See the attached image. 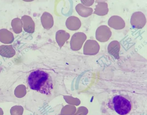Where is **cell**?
Listing matches in <instances>:
<instances>
[{
  "label": "cell",
  "instance_id": "cell-1",
  "mask_svg": "<svg viewBox=\"0 0 147 115\" xmlns=\"http://www.w3.org/2000/svg\"><path fill=\"white\" fill-rule=\"evenodd\" d=\"M28 82L32 90L47 95H51L53 89V80L47 72L39 70L32 72L28 77Z\"/></svg>",
  "mask_w": 147,
  "mask_h": 115
},
{
  "label": "cell",
  "instance_id": "cell-2",
  "mask_svg": "<svg viewBox=\"0 0 147 115\" xmlns=\"http://www.w3.org/2000/svg\"><path fill=\"white\" fill-rule=\"evenodd\" d=\"M131 98L127 95L120 94L114 95L109 101L108 106L120 115L128 114L132 107Z\"/></svg>",
  "mask_w": 147,
  "mask_h": 115
},
{
  "label": "cell",
  "instance_id": "cell-3",
  "mask_svg": "<svg viewBox=\"0 0 147 115\" xmlns=\"http://www.w3.org/2000/svg\"><path fill=\"white\" fill-rule=\"evenodd\" d=\"M86 38V35L83 32H78L74 34L72 36L70 41L71 49L74 51L80 50Z\"/></svg>",
  "mask_w": 147,
  "mask_h": 115
},
{
  "label": "cell",
  "instance_id": "cell-4",
  "mask_svg": "<svg viewBox=\"0 0 147 115\" xmlns=\"http://www.w3.org/2000/svg\"><path fill=\"white\" fill-rule=\"evenodd\" d=\"M146 22L145 16L142 12H137L132 14L130 19V23L133 28L141 29L145 26Z\"/></svg>",
  "mask_w": 147,
  "mask_h": 115
},
{
  "label": "cell",
  "instance_id": "cell-5",
  "mask_svg": "<svg viewBox=\"0 0 147 115\" xmlns=\"http://www.w3.org/2000/svg\"><path fill=\"white\" fill-rule=\"evenodd\" d=\"M112 35L110 28L107 26L104 25L98 27L97 29L95 34L96 39L101 42L108 41Z\"/></svg>",
  "mask_w": 147,
  "mask_h": 115
},
{
  "label": "cell",
  "instance_id": "cell-6",
  "mask_svg": "<svg viewBox=\"0 0 147 115\" xmlns=\"http://www.w3.org/2000/svg\"><path fill=\"white\" fill-rule=\"evenodd\" d=\"M100 49V45L96 41L88 40L84 46V54L88 55H95L99 52Z\"/></svg>",
  "mask_w": 147,
  "mask_h": 115
},
{
  "label": "cell",
  "instance_id": "cell-7",
  "mask_svg": "<svg viewBox=\"0 0 147 115\" xmlns=\"http://www.w3.org/2000/svg\"><path fill=\"white\" fill-rule=\"evenodd\" d=\"M108 23L110 27L116 30L123 29L125 26L124 20L120 16L116 15L111 17L108 20Z\"/></svg>",
  "mask_w": 147,
  "mask_h": 115
},
{
  "label": "cell",
  "instance_id": "cell-8",
  "mask_svg": "<svg viewBox=\"0 0 147 115\" xmlns=\"http://www.w3.org/2000/svg\"><path fill=\"white\" fill-rule=\"evenodd\" d=\"M21 20L24 30L29 33H33L35 30V23L32 18L29 16L24 15L22 16Z\"/></svg>",
  "mask_w": 147,
  "mask_h": 115
},
{
  "label": "cell",
  "instance_id": "cell-9",
  "mask_svg": "<svg viewBox=\"0 0 147 115\" xmlns=\"http://www.w3.org/2000/svg\"><path fill=\"white\" fill-rule=\"evenodd\" d=\"M67 28L71 30H76L80 28L81 22L79 18L76 16H71L68 17L65 22Z\"/></svg>",
  "mask_w": 147,
  "mask_h": 115
},
{
  "label": "cell",
  "instance_id": "cell-10",
  "mask_svg": "<svg viewBox=\"0 0 147 115\" xmlns=\"http://www.w3.org/2000/svg\"><path fill=\"white\" fill-rule=\"evenodd\" d=\"M104 1L96 0L97 4L95 5L93 14L100 16H103L107 14L109 12L107 3Z\"/></svg>",
  "mask_w": 147,
  "mask_h": 115
},
{
  "label": "cell",
  "instance_id": "cell-11",
  "mask_svg": "<svg viewBox=\"0 0 147 115\" xmlns=\"http://www.w3.org/2000/svg\"><path fill=\"white\" fill-rule=\"evenodd\" d=\"M41 21L43 27L49 30L51 28L54 24V21L52 16L47 12H44L41 17Z\"/></svg>",
  "mask_w": 147,
  "mask_h": 115
},
{
  "label": "cell",
  "instance_id": "cell-12",
  "mask_svg": "<svg viewBox=\"0 0 147 115\" xmlns=\"http://www.w3.org/2000/svg\"><path fill=\"white\" fill-rule=\"evenodd\" d=\"M14 40L13 34L5 28L0 30V41L5 44L12 43Z\"/></svg>",
  "mask_w": 147,
  "mask_h": 115
},
{
  "label": "cell",
  "instance_id": "cell-13",
  "mask_svg": "<svg viewBox=\"0 0 147 115\" xmlns=\"http://www.w3.org/2000/svg\"><path fill=\"white\" fill-rule=\"evenodd\" d=\"M69 34L63 30H59L56 33V41L61 48L70 37Z\"/></svg>",
  "mask_w": 147,
  "mask_h": 115
},
{
  "label": "cell",
  "instance_id": "cell-14",
  "mask_svg": "<svg viewBox=\"0 0 147 115\" xmlns=\"http://www.w3.org/2000/svg\"><path fill=\"white\" fill-rule=\"evenodd\" d=\"M120 49L119 43L117 40L112 41L109 44L107 50L108 52L116 58L119 57V52Z\"/></svg>",
  "mask_w": 147,
  "mask_h": 115
},
{
  "label": "cell",
  "instance_id": "cell-15",
  "mask_svg": "<svg viewBox=\"0 0 147 115\" xmlns=\"http://www.w3.org/2000/svg\"><path fill=\"white\" fill-rule=\"evenodd\" d=\"M16 54V51L11 45L0 46V55L7 58H11Z\"/></svg>",
  "mask_w": 147,
  "mask_h": 115
},
{
  "label": "cell",
  "instance_id": "cell-16",
  "mask_svg": "<svg viewBox=\"0 0 147 115\" xmlns=\"http://www.w3.org/2000/svg\"><path fill=\"white\" fill-rule=\"evenodd\" d=\"M75 9L78 14L84 17H87L90 16L93 12L92 8L85 7L81 3L77 4Z\"/></svg>",
  "mask_w": 147,
  "mask_h": 115
},
{
  "label": "cell",
  "instance_id": "cell-17",
  "mask_svg": "<svg viewBox=\"0 0 147 115\" xmlns=\"http://www.w3.org/2000/svg\"><path fill=\"white\" fill-rule=\"evenodd\" d=\"M11 26L13 31L16 34H19L22 31V23L18 18L13 19L11 22Z\"/></svg>",
  "mask_w": 147,
  "mask_h": 115
},
{
  "label": "cell",
  "instance_id": "cell-18",
  "mask_svg": "<svg viewBox=\"0 0 147 115\" xmlns=\"http://www.w3.org/2000/svg\"><path fill=\"white\" fill-rule=\"evenodd\" d=\"M23 111L22 110L19 108H14L10 110L11 115H22Z\"/></svg>",
  "mask_w": 147,
  "mask_h": 115
},
{
  "label": "cell",
  "instance_id": "cell-19",
  "mask_svg": "<svg viewBox=\"0 0 147 115\" xmlns=\"http://www.w3.org/2000/svg\"><path fill=\"white\" fill-rule=\"evenodd\" d=\"M82 3L83 5L87 7L91 6L94 3V1L92 0H81Z\"/></svg>",
  "mask_w": 147,
  "mask_h": 115
},
{
  "label": "cell",
  "instance_id": "cell-20",
  "mask_svg": "<svg viewBox=\"0 0 147 115\" xmlns=\"http://www.w3.org/2000/svg\"><path fill=\"white\" fill-rule=\"evenodd\" d=\"M3 112L2 110L0 109V115H3Z\"/></svg>",
  "mask_w": 147,
  "mask_h": 115
}]
</instances>
